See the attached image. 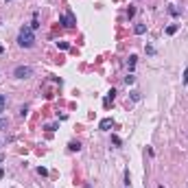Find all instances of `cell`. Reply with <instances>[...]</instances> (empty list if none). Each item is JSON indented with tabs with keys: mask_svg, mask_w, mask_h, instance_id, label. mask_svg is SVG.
Instances as JSON below:
<instances>
[{
	"mask_svg": "<svg viewBox=\"0 0 188 188\" xmlns=\"http://www.w3.org/2000/svg\"><path fill=\"white\" fill-rule=\"evenodd\" d=\"M166 33H168V35H175V33H177V26H175V24H171V26L166 29Z\"/></svg>",
	"mask_w": 188,
	"mask_h": 188,
	"instance_id": "7",
	"label": "cell"
},
{
	"mask_svg": "<svg viewBox=\"0 0 188 188\" xmlns=\"http://www.w3.org/2000/svg\"><path fill=\"white\" fill-rule=\"evenodd\" d=\"M2 109H5V107H0V112H2Z\"/></svg>",
	"mask_w": 188,
	"mask_h": 188,
	"instance_id": "16",
	"label": "cell"
},
{
	"mask_svg": "<svg viewBox=\"0 0 188 188\" xmlns=\"http://www.w3.org/2000/svg\"><path fill=\"white\" fill-rule=\"evenodd\" d=\"M59 22L63 24V26H68V29H72L74 24H77V18H74L70 11H66V13H61V18H59Z\"/></svg>",
	"mask_w": 188,
	"mask_h": 188,
	"instance_id": "3",
	"label": "cell"
},
{
	"mask_svg": "<svg viewBox=\"0 0 188 188\" xmlns=\"http://www.w3.org/2000/svg\"><path fill=\"white\" fill-rule=\"evenodd\" d=\"M140 99H142V96H140V92H131V101H136V103H138Z\"/></svg>",
	"mask_w": 188,
	"mask_h": 188,
	"instance_id": "10",
	"label": "cell"
},
{
	"mask_svg": "<svg viewBox=\"0 0 188 188\" xmlns=\"http://www.w3.org/2000/svg\"><path fill=\"white\" fill-rule=\"evenodd\" d=\"M7 125H9V120H7V118H0V129H5Z\"/></svg>",
	"mask_w": 188,
	"mask_h": 188,
	"instance_id": "13",
	"label": "cell"
},
{
	"mask_svg": "<svg viewBox=\"0 0 188 188\" xmlns=\"http://www.w3.org/2000/svg\"><path fill=\"white\" fill-rule=\"evenodd\" d=\"M31 74H33L31 66H18V68L13 70V77H18V79H29Z\"/></svg>",
	"mask_w": 188,
	"mask_h": 188,
	"instance_id": "2",
	"label": "cell"
},
{
	"mask_svg": "<svg viewBox=\"0 0 188 188\" xmlns=\"http://www.w3.org/2000/svg\"><path fill=\"white\" fill-rule=\"evenodd\" d=\"M136 59H138L136 55H131V57H129V68H134V66H136Z\"/></svg>",
	"mask_w": 188,
	"mask_h": 188,
	"instance_id": "11",
	"label": "cell"
},
{
	"mask_svg": "<svg viewBox=\"0 0 188 188\" xmlns=\"http://www.w3.org/2000/svg\"><path fill=\"white\" fill-rule=\"evenodd\" d=\"M184 83H186V86H188V68L184 70Z\"/></svg>",
	"mask_w": 188,
	"mask_h": 188,
	"instance_id": "15",
	"label": "cell"
},
{
	"mask_svg": "<svg viewBox=\"0 0 188 188\" xmlns=\"http://www.w3.org/2000/svg\"><path fill=\"white\" fill-rule=\"evenodd\" d=\"M7 2H9V0H7Z\"/></svg>",
	"mask_w": 188,
	"mask_h": 188,
	"instance_id": "17",
	"label": "cell"
},
{
	"mask_svg": "<svg viewBox=\"0 0 188 188\" xmlns=\"http://www.w3.org/2000/svg\"><path fill=\"white\" fill-rule=\"evenodd\" d=\"M37 26H40V24H37V18H33V22H31V29L35 31V29H37Z\"/></svg>",
	"mask_w": 188,
	"mask_h": 188,
	"instance_id": "14",
	"label": "cell"
},
{
	"mask_svg": "<svg viewBox=\"0 0 188 188\" xmlns=\"http://www.w3.org/2000/svg\"><path fill=\"white\" fill-rule=\"evenodd\" d=\"M68 147H70V151H79V149H81V144H79V142H70Z\"/></svg>",
	"mask_w": 188,
	"mask_h": 188,
	"instance_id": "8",
	"label": "cell"
},
{
	"mask_svg": "<svg viewBox=\"0 0 188 188\" xmlns=\"http://www.w3.org/2000/svg\"><path fill=\"white\" fill-rule=\"evenodd\" d=\"M57 46H59L61 50H68V48H70V46H68V42H57Z\"/></svg>",
	"mask_w": 188,
	"mask_h": 188,
	"instance_id": "9",
	"label": "cell"
},
{
	"mask_svg": "<svg viewBox=\"0 0 188 188\" xmlns=\"http://www.w3.org/2000/svg\"><path fill=\"white\" fill-rule=\"evenodd\" d=\"M7 105V96H5V94H0V107H5Z\"/></svg>",
	"mask_w": 188,
	"mask_h": 188,
	"instance_id": "12",
	"label": "cell"
},
{
	"mask_svg": "<svg viewBox=\"0 0 188 188\" xmlns=\"http://www.w3.org/2000/svg\"><path fill=\"white\" fill-rule=\"evenodd\" d=\"M144 31H147V26H144V24H136V26H134V33H136V35H142Z\"/></svg>",
	"mask_w": 188,
	"mask_h": 188,
	"instance_id": "5",
	"label": "cell"
},
{
	"mask_svg": "<svg viewBox=\"0 0 188 188\" xmlns=\"http://www.w3.org/2000/svg\"><path fill=\"white\" fill-rule=\"evenodd\" d=\"M112 125H114V120H112V118H103L101 123H99V129H109Z\"/></svg>",
	"mask_w": 188,
	"mask_h": 188,
	"instance_id": "4",
	"label": "cell"
},
{
	"mask_svg": "<svg viewBox=\"0 0 188 188\" xmlns=\"http://www.w3.org/2000/svg\"><path fill=\"white\" fill-rule=\"evenodd\" d=\"M18 44L22 46V48H31V46L35 44V33L31 26H22L20 33H18Z\"/></svg>",
	"mask_w": 188,
	"mask_h": 188,
	"instance_id": "1",
	"label": "cell"
},
{
	"mask_svg": "<svg viewBox=\"0 0 188 188\" xmlns=\"http://www.w3.org/2000/svg\"><path fill=\"white\" fill-rule=\"evenodd\" d=\"M134 81H136V74H127V77H125V83H127V86H131Z\"/></svg>",
	"mask_w": 188,
	"mask_h": 188,
	"instance_id": "6",
	"label": "cell"
}]
</instances>
